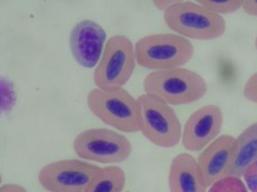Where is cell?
I'll return each instance as SVG.
<instances>
[{
	"mask_svg": "<svg viewBox=\"0 0 257 192\" xmlns=\"http://www.w3.org/2000/svg\"><path fill=\"white\" fill-rule=\"evenodd\" d=\"M143 85L145 93L171 106L195 102L207 91V85L203 77L182 67L153 71L146 76Z\"/></svg>",
	"mask_w": 257,
	"mask_h": 192,
	"instance_id": "1",
	"label": "cell"
},
{
	"mask_svg": "<svg viewBox=\"0 0 257 192\" xmlns=\"http://www.w3.org/2000/svg\"><path fill=\"white\" fill-rule=\"evenodd\" d=\"M134 48L137 63L153 71L182 67L194 53L191 41L176 33L146 35L137 41Z\"/></svg>",
	"mask_w": 257,
	"mask_h": 192,
	"instance_id": "2",
	"label": "cell"
},
{
	"mask_svg": "<svg viewBox=\"0 0 257 192\" xmlns=\"http://www.w3.org/2000/svg\"><path fill=\"white\" fill-rule=\"evenodd\" d=\"M87 104L96 117L114 129L127 133L140 132L138 101L123 87L92 89L87 94Z\"/></svg>",
	"mask_w": 257,
	"mask_h": 192,
	"instance_id": "3",
	"label": "cell"
},
{
	"mask_svg": "<svg viewBox=\"0 0 257 192\" xmlns=\"http://www.w3.org/2000/svg\"><path fill=\"white\" fill-rule=\"evenodd\" d=\"M163 16L170 29L187 39H213L222 36L226 28L221 15L196 1L179 0L165 11Z\"/></svg>",
	"mask_w": 257,
	"mask_h": 192,
	"instance_id": "4",
	"label": "cell"
},
{
	"mask_svg": "<svg viewBox=\"0 0 257 192\" xmlns=\"http://www.w3.org/2000/svg\"><path fill=\"white\" fill-rule=\"evenodd\" d=\"M142 135L153 144L172 148L181 141L182 129L180 120L171 105L158 98L144 93L138 98Z\"/></svg>",
	"mask_w": 257,
	"mask_h": 192,
	"instance_id": "5",
	"label": "cell"
},
{
	"mask_svg": "<svg viewBox=\"0 0 257 192\" xmlns=\"http://www.w3.org/2000/svg\"><path fill=\"white\" fill-rule=\"evenodd\" d=\"M136 62L132 41L123 35L111 36L107 41L101 58L94 70L93 81L101 89L122 87L133 75Z\"/></svg>",
	"mask_w": 257,
	"mask_h": 192,
	"instance_id": "6",
	"label": "cell"
},
{
	"mask_svg": "<svg viewBox=\"0 0 257 192\" xmlns=\"http://www.w3.org/2000/svg\"><path fill=\"white\" fill-rule=\"evenodd\" d=\"M76 154L81 158L105 164L123 162L130 157L132 144L122 134L106 128L85 130L73 142Z\"/></svg>",
	"mask_w": 257,
	"mask_h": 192,
	"instance_id": "7",
	"label": "cell"
},
{
	"mask_svg": "<svg viewBox=\"0 0 257 192\" xmlns=\"http://www.w3.org/2000/svg\"><path fill=\"white\" fill-rule=\"evenodd\" d=\"M101 168L84 160L63 159L44 166L38 178L50 192H84Z\"/></svg>",
	"mask_w": 257,
	"mask_h": 192,
	"instance_id": "8",
	"label": "cell"
},
{
	"mask_svg": "<svg viewBox=\"0 0 257 192\" xmlns=\"http://www.w3.org/2000/svg\"><path fill=\"white\" fill-rule=\"evenodd\" d=\"M223 123L220 108L215 105L203 106L188 118L182 130L183 147L192 152L202 151L219 136Z\"/></svg>",
	"mask_w": 257,
	"mask_h": 192,
	"instance_id": "9",
	"label": "cell"
},
{
	"mask_svg": "<svg viewBox=\"0 0 257 192\" xmlns=\"http://www.w3.org/2000/svg\"><path fill=\"white\" fill-rule=\"evenodd\" d=\"M235 138L228 134L217 137L200 153L196 159L200 180L208 188L229 176L235 150Z\"/></svg>",
	"mask_w": 257,
	"mask_h": 192,
	"instance_id": "10",
	"label": "cell"
},
{
	"mask_svg": "<svg viewBox=\"0 0 257 192\" xmlns=\"http://www.w3.org/2000/svg\"><path fill=\"white\" fill-rule=\"evenodd\" d=\"M106 37L102 27L90 20L77 23L72 28L69 45L75 61L82 66L92 68L98 62Z\"/></svg>",
	"mask_w": 257,
	"mask_h": 192,
	"instance_id": "11",
	"label": "cell"
},
{
	"mask_svg": "<svg viewBox=\"0 0 257 192\" xmlns=\"http://www.w3.org/2000/svg\"><path fill=\"white\" fill-rule=\"evenodd\" d=\"M168 181L170 192H207L198 174L196 159L188 153H180L173 158Z\"/></svg>",
	"mask_w": 257,
	"mask_h": 192,
	"instance_id": "12",
	"label": "cell"
},
{
	"mask_svg": "<svg viewBox=\"0 0 257 192\" xmlns=\"http://www.w3.org/2000/svg\"><path fill=\"white\" fill-rule=\"evenodd\" d=\"M257 161V122L244 129L235 140L233 160L229 175L242 176L245 170Z\"/></svg>",
	"mask_w": 257,
	"mask_h": 192,
	"instance_id": "13",
	"label": "cell"
},
{
	"mask_svg": "<svg viewBox=\"0 0 257 192\" xmlns=\"http://www.w3.org/2000/svg\"><path fill=\"white\" fill-rule=\"evenodd\" d=\"M126 182L123 170L116 165L101 167L84 192H122Z\"/></svg>",
	"mask_w": 257,
	"mask_h": 192,
	"instance_id": "14",
	"label": "cell"
},
{
	"mask_svg": "<svg viewBox=\"0 0 257 192\" xmlns=\"http://www.w3.org/2000/svg\"><path fill=\"white\" fill-rule=\"evenodd\" d=\"M208 192H249L241 177L229 175L214 183Z\"/></svg>",
	"mask_w": 257,
	"mask_h": 192,
	"instance_id": "15",
	"label": "cell"
},
{
	"mask_svg": "<svg viewBox=\"0 0 257 192\" xmlns=\"http://www.w3.org/2000/svg\"><path fill=\"white\" fill-rule=\"evenodd\" d=\"M197 2L212 12L220 14H232L241 8L242 0H198Z\"/></svg>",
	"mask_w": 257,
	"mask_h": 192,
	"instance_id": "16",
	"label": "cell"
},
{
	"mask_svg": "<svg viewBox=\"0 0 257 192\" xmlns=\"http://www.w3.org/2000/svg\"><path fill=\"white\" fill-rule=\"evenodd\" d=\"M242 92L247 100L257 104V72L247 79Z\"/></svg>",
	"mask_w": 257,
	"mask_h": 192,
	"instance_id": "17",
	"label": "cell"
},
{
	"mask_svg": "<svg viewBox=\"0 0 257 192\" xmlns=\"http://www.w3.org/2000/svg\"><path fill=\"white\" fill-rule=\"evenodd\" d=\"M242 177L250 191L257 192V161L245 170Z\"/></svg>",
	"mask_w": 257,
	"mask_h": 192,
	"instance_id": "18",
	"label": "cell"
},
{
	"mask_svg": "<svg viewBox=\"0 0 257 192\" xmlns=\"http://www.w3.org/2000/svg\"><path fill=\"white\" fill-rule=\"evenodd\" d=\"M241 8L247 14L257 16V0H243Z\"/></svg>",
	"mask_w": 257,
	"mask_h": 192,
	"instance_id": "19",
	"label": "cell"
},
{
	"mask_svg": "<svg viewBox=\"0 0 257 192\" xmlns=\"http://www.w3.org/2000/svg\"><path fill=\"white\" fill-rule=\"evenodd\" d=\"M179 0H155L153 1L154 6L158 10L166 11L171 6L177 3Z\"/></svg>",
	"mask_w": 257,
	"mask_h": 192,
	"instance_id": "20",
	"label": "cell"
},
{
	"mask_svg": "<svg viewBox=\"0 0 257 192\" xmlns=\"http://www.w3.org/2000/svg\"><path fill=\"white\" fill-rule=\"evenodd\" d=\"M0 192H27L21 185L16 183H5L1 185Z\"/></svg>",
	"mask_w": 257,
	"mask_h": 192,
	"instance_id": "21",
	"label": "cell"
},
{
	"mask_svg": "<svg viewBox=\"0 0 257 192\" xmlns=\"http://www.w3.org/2000/svg\"><path fill=\"white\" fill-rule=\"evenodd\" d=\"M255 47H256V48L257 49V36L255 38Z\"/></svg>",
	"mask_w": 257,
	"mask_h": 192,
	"instance_id": "22",
	"label": "cell"
},
{
	"mask_svg": "<svg viewBox=\"0 0 257 192\" xmlns=\"http://www.w3.org/2000/svg\"><path fill=\"white\" fill-rule=\"evenodd\" d=\"M125 192H132V191H125Z\"/></svg>",
	"mask_w": 257,
	"mask_h": 192,
	"instance_id": "23",
	"label": "cell"
}]
</instances>
